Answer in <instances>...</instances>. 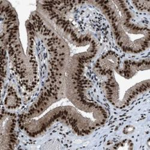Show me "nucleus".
<instances>
[{"mask_svg":"<svg viewBox=\"0 0 150 150\" xmlns=\"http://www.w3.org/2000/svg\"><path fill=\"white\" fill-rule=\"evenodd\" d=\"M37 39L46 51V74L39 94L28 109L23 118L40 115L66 93V73L70 59L69 47L37 11L28 20Z\"/></svg>","mask_w":150,"mask_h":150,"instance_id":"obj_1","label":"nucleus"},{"mask_svg":"<svg viewBox=\"0 0 150 150\" xmlns=\"http://www.w3.org/2000/svg\"><path fill=\"white\" fill-rule=\"evenodd\" d=\"M19 23L15 8L7 1H1V48L7 52L16 72L28 89L35 86L37 77V62L34 57V41L30 40V55H25L20 40Z\"/></svg>","mask_w":150,"mask_h":150,"instance_id":"obj_2","label":"nucleus"},{"mask_svg":"<svg viewBox=\"0 0 150 150\" xmlns=\"http://www.w3.org/2000/svg\"><path fill=\"white\" fill-rule=\"evenodd\" d=\"M97 52L96 39L89 45L86 51L76 54L70 58L66 73V94L75 107L92 114L94 118L103 125L108 117L106 110L101 105L88 98L84 76L86 65L96 57Z\"/></svg>","mask_w":150,"mask_h":150,"instance_id":"obj_3","label":"nucleus"},{"mask_svg":"<svg viewBox=\"0 0 150 150\" xmlns=\"http://www.w3.org/2000/svg\"><path fill=\"white\" fill-rule=\"evenodd\" d=\"M58 122L67 125L81 136L89 134L102 126L97 121L82 115L76 108L68 106L55 108L37 120L23 118L22 127L28 136L37 137L45 134Z\"/></svg>","mask_w":150,"mask_h":150,"instance_id":"obj_4","label":"nucleus"},{"mask_svg":"<svg viewBox=\"0 0 150 150\" xmlns=\"http://www.w3.org/2000/svg\"><path fill=\"white\" fill-rule=\"evenodd\" d=\"M86 3L98 9L104 16L115 43L123 52L138 54L148 49L132 40L125 33L122 27L121 11L114 1H89Z\"/></svg>","mask_w":150,"mask_h":150,"instance_id":"obj_5","label":"nucleus"},{"mask_svg":"<svg viewBox=\"0 0 150 150\" xmlns=\"http://www.w3.org/2000/svg\"><path fill=\"white\" fill-rule=\"evenodd\" d=\"M37 11L62 38L75 46H86L96 39L91 33L79 32L71 22L59 14L54 1H38Z\"/></svg>","mask_w":150,"mask_h":150,"instance_id":"obj_6","label":"nucleus"},{"mask_svg":"<svg viewBox=\"0 0 150 150\" xmlns=\"http://www.w3.org/2000/svg\"><path fill=\"white\" fill-rule=\"evenodd\" d=\"M16 125L15 116L10 114H1V150L14 149L16 142Z\"/></svg>","mask_w":150,"mask_h":150,"instance_id":"obj_7","label":"nucleus"},{"mask_svg":"<svg viewBox=\"0 0 150 150\" xmlns=\"http://www.w3.org/2000/svg\"><path fill=\"white\" fill-rule=\"evenodd\" d=\"M149 90V80L137 83L129 89L125 93L123 98L120 101L119 108L128 106L136 98Z\"/></svg>","mask_w":150,"mask_h":150,"instance_id":"obj_8","label":"nucleus"}]
</instances>
